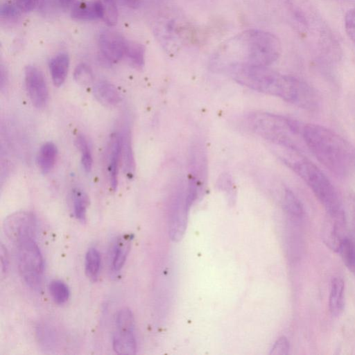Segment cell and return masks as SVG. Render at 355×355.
I'll return each instance as SVG.
<instances>
[{
	"instance_id": "6da1fadb",
	"label": "cell",
	"mask_w": 355,
	"mask_h": 355,
	"mask_svg": "<svg viewBox=\"0 0 355 355\" xmlns=\"http://www.w3.org/2000/svg\"><path fill=\"white\" fill-rule=\"evenodd\" d=\"M302 136L315 158L336 176L345 178L355 167L354 148L334 131L308 123L302 125Z\"/></svg>"
},
{
	"instance_id": "7a4b0ae2",
	"label": "cell",
	"mask_w": 355,
	"mask_h": 355,
	"mask_svg": "<svg viewBox=\"0 0 355 355\" xmlns=\"http://www.w3.org/2000/svg\"><path fill=\"white\" fill-rule=\"evenodd\" d=\"M279 158L308 185L325 209L328 217L346 219V213L338 193L323 172L300 151L278 146Z\"/></svg>"
},
{
	"instance_id": "3957f363",
	"label": "cell",
	"mask_w": 355,
	"mask_h": 355,
	"mask_svg": "<svg viewBox=\"0 0 355 355\" xmlns=\"http://www.w3.org/2000/svg\"><path fill=\"white\" fill-rule=\"evenodd\" d=\"M220 47V52L230 53L239 57L240 60L235 62L264 67H269L275 62L282 49L280 41L274 34L258 29L244 31L230 38Z\"/></svg>"
},
{
	"instance_id": "277c9868",
	"label": "cell",
	"mask_w": 355,
	"mask_h": 355,
	"mask_svg": "<svg viewBox=\"0 0 355 355\" xmlns=\"http://www.w3.org/2000/svg\"><path fill=\"white\" fill-rule=\"evenodd\" d=\"M246 121L248 128L256 135L275 146L300 151L297 139L302 137V126L298 122L268 112L250 114Z\"/></svg>"
},
{
	"instance_id": "5b68a950",
	"label": "cell",
	"mask_w": 355,
	"mask_h": 355,
	"mask_svg": "<svg viewBox=\"0 0 355 355\" xmlns=\"http://www.w3.org/2000/svg\"><path fill=\"white\" fill-rule=\"evenodd\" d=\"M207 157L203 144L196 139L191 143L189 155V180L186 191L188 207L203 191L207 180Z\"/></svg>"
},
{
	"instance_id": "8992f818",
	"label": "cell",
	"mask_w": 355,
	"mask_h": 355,
	"mask_svg": "<svg viewBox=\"0 0 355 355\" xmlns=\"http://www.w3.org/2000/svg\"><path fill=\"white\" fill-rule=\"evenodd\" d=\"M17 259L19 273L31 288H39L42 284L44 262L35 239L16 244Z\"/></svg>"
},
{
	"instance_id": "52a82bcc",
	"label": "cell",
	"mask_w": 355,
	"mask_h": 355,
	"mask_svg": "<svg viewBox=\"0 0 355 355\" xmlns=\"http://www.w3.org/2000/svg\"><path fill=\"white\" fill-rule=\"evenodd\" d=\"M37 220L35 214L29 211H18L8 216L3 224L7 238L14 244L35 239Z\"/></svg>"
},
{
	"instance_id": "ba28073f",
	"label": "cell",
	"mask_w": 355,
	"mask_h": 355,
	"mask_svg": "<svg viewBox=\"0 0 355 355\" xmlns=\"http://www.w3.org/2000/svg\"><path fill=\"white\" fill-rule=\"evenodd\" d=\"M26 90L33 105L37 108L46 106L49 90L42 72L36 67L28 65L24 71Z\"/></svg>"
},
{
	"instance_id": "9c48e42d",
	"label": "cell",
	"mask_w": 355,
	"mask_h": 355,
	"mask_svg": "<svg viewBox=\"0 0 355 355\" xmlns=\"http://www.w3.org/2000/svg\"><path fill=\"white\" fill-rule=\"evenodd\" d=\"M127 44L128 40L114 31H104L98 37L100 51L111 62H117L125 56Z\"/></svg>"
},
{
	"instance_id": "30bf717a",
	"label": "cell",
	"mask_w": 355,
	"mask_h": 355,
	"mask_svg": "<svg viewBox=\"0 0 355 355\" xmlns=\"http://www.w3.org/2000/svg\"><path fill=\"white\" fill-rule=\"evenodd\" d=\"M189 207L186 202V194L180 190L173 200L170 220V236L174 241H180L186 229Z\"/></svg>"
},
{
	"instance_id": "8fae6325",
	"label": "cell",
	"mask_w": 355,
	"mask_h": 355,
	"mask_svg": "<svg viewBox=\"0 0 355 355\" xmlns=\"http://www.w3.org/2000/svg\"><path fill=\"white\" fill-rule=\"evenodd\" d=\"M323 229V241L325 245L334 252H338L341 243L346 236L344 230L347 220L328 217Z\"/></svg>"
},
{
	"instance_id": "7c38bea8",
	"label": "cell",
	"mask_w": 355,
	"mask_h": 355,
	"mask_svg": "<svg viewBox=\"0 0 355 355\" xmlns=\"http://www.w3.org/2000/svg\"><path fill=\"white\" fill-rule=\"evenodd\" d=\"M71 16L80 21L103 19V6L98 0L95 1H77L71 9Z\"/></svg>"
},
{
	"instance_id": "4fadbf2b",
	"label": "cell",
	"mask_w": 355,
	"mask_h": 355,
	"mask_svg": "<svg viewBox=\"0 0 355 355\" xmlns=\"http://www.w3.org/2000/svg\"><path fill=\"white\" fill-rule=\"evenodd\" d=\"M121 157V141L120 134H114L111 139L110 147L108 175L110 184L115 191L118 185V174L120 159Z\"/></svg>"
},
{
	"instance_id": "5bb4252c",
	"label": "cell",
	"mask_w": 355,
	"mask_h": 355,
	"mask_svg": "<svg viewBox=\"0 0 355 355\" xmlns=\"http://www.w3.org/2000/svg\"><path fill=\"white\" fill-rule=\"evenodd\" d=\"M132 240L131 234H124L116 239L111 256V265L114 271H119L123 268L130 250Z\"/></svg>"
},
{
	"instance_id": "9a60e30c",
	"label": "cell",
	"mask_w": 355,
	"mask_h": 355,
	"mask_svg": "<svg viewBox=\"0 0 355 355\" xmlns=\"http://www.w3.org/2000/svg\"><path fill=\"white\" fill-rule=\"evenodd\" d=\"M93 94L95 98L106 107L115 106L121 101L120 94L116 87L106 80L97 83L94 87Z\"/></svg>"
},
{
	"instance_id": "2e32d148",
	"label": "cell",
	"mask_w": 355,
	"mask_h": 355,
	"mask_svg": "<svg viewBox=\"0 0 355 355\" xmlns=\"http://www.w3.org/2000/svg\"><path fill=\"white\" fill-rule=\"evenodd\" d=\"M345 304V283L340 277L332 279L329 297V309L333 315L338 316Z\"/></svg>"
},
{
	"instance_id": "e0dca14e",
	"label": "cell",
	"mask_w": 355,
	"mask_h": 355,
	"mask_svg": "<svg viewBox=\"0 0 355 355\" xmlns=\"http://www.w3.org/2000/svg\"><path fill=\"white\" fill-rule=\"evenodd\" d=\"M69 67V57L66 53H60L51 59L49 69L55 86H61L67 78Z\"/></svg>"
},
{
	"instance_id": "ac0fdd59",
	"label": "cell",
	"mask_w": 355,
	"mask_h": 355,
	"mask_svg": "<svg viewBox=\"0 0 355 355\" xmlns=\"http://www.w3.org/2000/svg\"><path fill=\"white\" fill-rule=\"evenodd\" d=\"M112 345L115 352L119 354H135L137 343L133 331H116Z\"/></svg>"
},
{
	"instance_id": "d6986e66",
	"label": "cell",
	"mask_w": 355,
	"mask_h": 355,
	"mask_svg": "<svg viewBox=\"0 0 355 355\" xmlns=\"http://www.w3.org/2000/svg\"><path fill=\"white\" fill-rule=\"evenodd\" d=\"M57 155V147L51 141L46 142L40 147L37 155V164L43 174L49 173L53 168Z\"/></svg>"
},
{
	"instance_id": "ffe728a7",
	"label": "cell",
	"mask_w": 355,
	"mask_h": 355,
	"mask_svg": "<svg viewBox=\"0 0 355 355\" xmlns=\"http://www.w3.org/2000/svg\"><path fill=\"white\" fill-rule=\"evenodd\" d=\"M121 135V157L127 177L132 179L135 175V163L132 148L131 135L128 130H125Z\"/></svg>"
},
{
	"instance_id": "44dd1931",
	"label": "cell",
	"mask_w": 355,
	"mask_h": 355,
	"mask_svg": "<svg viewBox=\"0 0 355 355\" xmlns=\"http://www.w3.org/2000/svg\"><path fill=\"white\" fill-rule=\"evenodd\" d=\"M71 199L74 216L80 221L85 222L89 205L87 193L79 188H75L72 191Z\"/></svg>"
},
{
	"instance_id": "7402d4cb",
	"label": "cell",
	"mask_w": 355,
	"mask_h": 355,
	"mask_svg": "<svg viewBox=\"0 0 355 355\" xmlns=\"http://www.w3.org/2000/svg\"><path fill=\"white\" fill-rule=\"evenodd\" d=\"M338 252L347 268L355 274V240L353 238L345 236Z\"/></svg>"
},
{
	"instance_id": "603a6c76",
	"label": "cell",
	"mask_w": 355,
	"mask_h": 355,
	"mask_svg": "<svg viewBox=\"0 0 355 355\" xmlns=\"http://www.w3.org/2000/svg\"><path fill=\"white\" fill-rule=\"evenodd\" d=\"M283 204L284 208L289 216L295 219L302 217L304 214L303 206L292 191L285 190Z\"/></svg>"
},
{
	"instance_id": "cb8c5ba5",
	"label": "cell",
	"mask_w": 355,
	"mask_h": 355,
	"mask_svg": "<svg viewBox=\"0 0 355 355\" xmlns=\"http://www.w3.org/2000/svg\"><path fill=\"white\" fill-rule=\"evenodd\" d=\"M125 56L135 68H142L145 61V49L139 43L128 41Z\"/></svg>"
},
{
	"instance_id": "d4e9b609",
	"label": "cell",
	"mask_w": 355,
	"mask_h": 355,
	"mask_svg": "<svg viewBox=\"0 0 355 355\" xmlns=\"http://www.w3.org/2000/svg\"><path fill=\"white\" fill-rule=\"evenodd\" d=\"M101 266V256L98 251L94 248H89L85 255V270L87 276L95 280L99 273Z\"/></svg>"
},
{
	"instance_id": "484cf974",
	"label": "cell",
	"mask_w": 355,
	"mask_h": 355,
	"mask_svg": "<svg viewBox=\"0 0 355 355\" xmlns=\"http://www.w3.org/2000/svg\"><path fill=\"white\" fill-rule=\"evenodd\" d=\"M49 293L53 301L58 304L65 303L69 297V290L67 284L61 280L54 279L49 286Z\"/></svg>"
},
{
	"instance_id": "4316f807",
	"label": "cell",
	"mask_w": 355,
	"mask_h": 355,
	"mask_svg": "<svg viewBox=\"0 0 355 355\" xmlns=\"http://www.w3.org/2000/svg\"><path fill=\"white\" fill-rule=\"evenodd\" d=\"M76 143L80 151L83 167L87 173H89L92 168L93 159L88 141L83 135H79L76 137Z\"/></svg>"
},
{
	"instance_id": "83f0119b",
	"label": "cell",
	"mask_w": 355,
	"mask_h": 355,
	"mask_svg": "<svg viewBox=\"0 0 355 355\" xmlns=\"http://www.w3.org/2000/svg\"><path fill=\"white\" fill-rule=\"evenodd\" d=\"M116 331H133L134 318L131 311L127 308L118 311L115 318Z\"/></svg>"
},
{
	"instance_id": "f1b7e54d",
	"label": "cell",
	"mask_w": 355,
	"mask_h": 355,
	"mask_svg": "<svg viewBox=\"0 0 355 355\" xmlns=\"http://www.w3.org/2000/svg\"><path fill=\"white\" fill-rule=\"evenodd\" d=\"M73 78L79 85L87 86L92 83L94 74L89 65L85 63H80L75 68Z\"/></svg>"
},
{
	"instance_id": "f546056e",
	"label": "cell",
	"mask_w": 355,
	"mask_h": 355,
	"mask_svg": "<svg viewBox=\"0 0 355 355\" xmlns=\"http://www.w3.org/2000/svg\"><path fill=\"white\" fill-rule=\"evenodd\" d=\"M345 28L347 36L355 44V8L347 12L345 16Z\"/></svg>"
},
{
	"instance_id": "4dcf8cb0",
	"label": "cell",
	"mask_w": 355,
	"mask_h": 355,
	"mask_svg": "<svg viewBox=\"0 0 355 355\" xmlns=\"http://www.w3.org/2000/svg\"><path fill=\"white\" fill-rule=\"evenodd\" d=\"M20 10L17 4L12 2H4L1 6V17L6 19L17 17L20 14Z\"/></svg>"
},
{
	"instance_id": "1f68e13d",
	"label": "cell",
	"mask_w": 355,
	"mask_h": 355,
	"mask_svg": "<svg viewBox=\"0 0 355 355\" xmlns=\"http://www.w3.org/2000/svg\"><path fill=\"white\" fill-rule=\"evenodd\" d=\"M289 351V342L286 337L279 338L274 344L270 354L286 355Z\"/></svg>"
},
{
	"instance_id": "d6a6232c",
	"label": "cell",
	"mask_w": 355,
	"mask_h": 355,
	"mask_svg": "<svg viewBox=\"0 0 355 355\" xmlns=\"http://www.w3.org/2000/svg\"><path fill=\"white\" fill-rule=\"evenodd\" d=\"M347 211L351 225L355 232V193L350 192L347 197Z\"/></svg>"
},
{
	"instance_id": "836d02e7",
	"label": "cell",
	"mask_w": 355,
	"mask_h": 355,
	"mask_svg": "<svg viewBox=\"0 0 355 355\" xmlns=\"http://www.w3.org/2000/svg\"><path fill=\"white\" fill-rule=\"evenodd\" d=\"M40 0H15V3L21 12H28L37 6Z\"/></svg>"
},
{
	"instance_id": "e575fe53",
	"label": "cell",
	"mask_w": 355,
	"mask_h": 355,
	"mask_svg": "<svg viewBox=\"0 0 355 355\" xmlns=\"http://www.w3.org/2000/svg\"><path fill=\"white\" fill-rule=\"evenodd\" d=\"M1 260L2 270L3 268L6 269L8 266V259L6 254V250H5V248L3 246V245H1Z\"/></svg>"
},
{
	"instance_id": "d590c367",
	"label": "cell",
	"mask_w": 355,
	"mask_h": 355,
	"mask_svg": "<svg viewBox=\"0 0 355 355\" xmlns=\"http://www.w3.org/2000/svg\"><path fill=\"white\" fill-rule=\"evenodd\" d=\"M59 6L64 9H71L78 0H57Z\"/></svg>"
},
{
	"instance_id": "8d00e7d4",
	"label": "cell",
	"mask_w": 355,
	"mask_h": 355,
	"mask_svg": "<svg viewBox=\"0 0 355 355\" xmlns=\"http://www.w3.org/2000/svg\"><path fill=\"white\" fill-rule=\"evenodd\" d=\"M123 1L127 6L136 8L140 5L141 0H123Z\"/></svg>"
},
{
	"instance_id": "74e56055",
	"label": "cell",
	"mask_w": 355,
	"mask_h": 355,
	"mask_svg": "<svg viewBox=\"0 0 355 355\" xmlns=\"http://www.w3.org/2000/svg\"><path fill=\"white\" fill-rule=\"evenodd\" d=\"M354 157H355V148H354ZM354 162H355V159H354Z\"/></svg>"
},
{
	"instance_id": "f35d334b",
	"label": "cell",
	"mask_w": 355,
	"mask_h": 355,
	"mask_svg": "<svg viewBox=\"0 0 355 355\" xmlns=\"http://www.w3.org/2000/svg\"><path fill=\"white\" fill-rule=\"evenodd\" d=\"M98 1H103V0H98Z\"/></svg>"
}]
</instances>
